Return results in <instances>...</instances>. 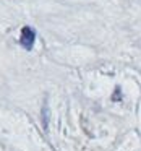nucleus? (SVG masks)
<instances>
[{"mask_svg": "<svg viewBox=\"0 0 141 151\" xmlns=\"http://www.w3.org/2000/svg\"><path fill=\"white\" fill-rule=\"evenodd\" d=\"M34 41H36V31L31 26H24L20 34V44L24 50H31L34 47Z\"/></svg>", "mask_w": 141, "mask_h": 151, "instance_id": "f257e3e1", "label": "nucleus"}]
</instances>
